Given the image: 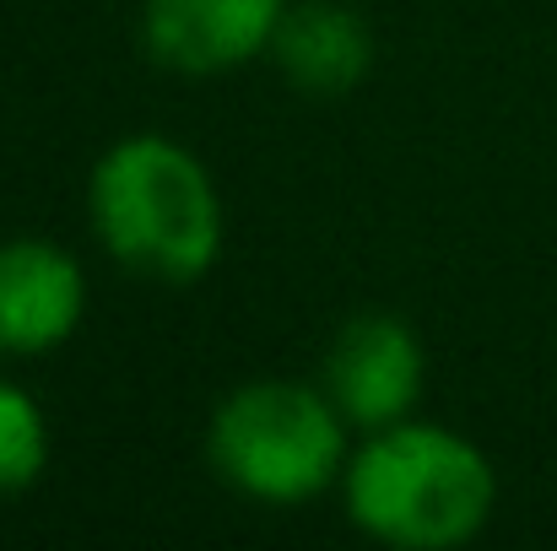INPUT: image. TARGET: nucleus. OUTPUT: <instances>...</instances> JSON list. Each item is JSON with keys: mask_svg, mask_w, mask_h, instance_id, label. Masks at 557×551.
<instances>
[{"mask_svg": "<svg viewBox=\"0 0 557 551\" xmlns=\"http://www.w3.org/2000/svg\"><path fill=\"white\" fill-rule=\"evenodd\" d=\"M276 65L287 71L293 87L336 98L352 92L373 65V38L369 22L336 0H298L282 11L276 38H271Z\"/></svg>", "mask_w": 557, "mask_h": 551, "instance_id": "7", "label": "nucleus"}, {"mask_svg": "<svg viewBox=\"0 0 557 551\" xmlns=\"http://www.w3.org/2000/svg\"><path fill=\"white\" fill-rule=\"evenodd\" d=\"M92 227L120 265L152 281H195L222 254L216 184L169 136H131L103 152L92 168Z\"/></svg>", "mask_w": 557, "mask_h": 551, "instance_id": "2", "label": "nucleus"}, {"mask_svg": "<svg viewBox=\"0 0 557 551\" xmlns=\"http://www.w3.org/2000/svg\"><path fill=\"white\" fill-rule=\"evenodd\" d=\"M325 395L363 433L406 422L417 395H422V347H417L411 325H400L395 314L352 320L331 347Z\"/></svg>", "mask_w": 557, "mask_h": 551, "instance_id": "5", "label": "nucleus"}, {"mask_svg": "<svg viewBox=\"0 0 557 551\" xmlns=\"http://www.w3.org/2000/svg\"><path fill=\"white\" fill-rule=\"evenodd\" d=\"M49 465V422L38 400L0 378V498L27 492Z\"/></svg>", "mask_w": 557, "mask_h": 551, "instance_id": "8", "label": "nucleus"}, {"mask_svg": "<svg viewBox=\"0 0 557 551\" xmlns=\"http://www.w3.org/2000/svg\"><path fill=\"white\" fill-rule=\"evenodd\" d=\"M87 309L82 265L44 238L0 243V352L38 358L71 341Z\"/></svg>", "mask_w": 557, "mask_h": 551, "instance_id": "6", "label": "nucleus"}, {"mask_svg": "<svg viewBox=\"0 0 557 551\" xmlns=\"http://www.w3.org/2000/svg\"><path fill=\"white\" fill-rule=\"evenodd\" d=\"M347 416L331 395L293 378H255L211 416V465L255 503H309L347 476Z\"/></svg>", "mask_w": 557, "mask_h": 551, "instance_id": "3", "label": "nucleus"}, {"mask_svg": "<svg viewBox=\"0 0 557 551\" xmlns=\"http://www.w3.org/2000/svg\"><path fill=\"white\" fill-rule=\"evenodd\" d=\"M493 503V460L471 438L433 422H389L347 460V514L384 547H466L487 530Z\"/></svg>", "mask_w": 557, "mask_h": 551, "instance_id": "1", "label": "nucleus"}, {"mask_svg": "<svg viewBox=\"0 0 557 551\" xmlns=\"http://www.w3.org/2000/svg\"><path fill=\"white\" fill-rule=\"evenodd\" d=\"M282 0H147L141 43L180 76H216L271 49Z\"/></svg>", "mask_w": 557, "mask_h": 551, "instance_id": "4", "label": "nucleus"}]
</instances>
